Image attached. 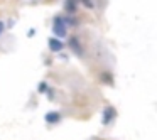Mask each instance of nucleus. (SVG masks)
<instances>
[{
    "instance_id": "9b49d317",
    "label": "nucleus",
    "mask_w": 157,
    "mask_h": 140,
    "mask_svg": "<svg viewBox=\"0 0 157 140\" xmlns=\"http://www.w3.org/2000/svg\"><path fill=\"white\" fill-rule=\"evenodd\" d=\"M27 34L31 36V37H32V36H36V29H29V32H27Z\"/></svg>"
},
{
    "instance_id": "f257e3e1",
    "label": "nucleus",
    "mask_w": 157,
    "mask_h": 140,
    "mask_svg": "<svg viewBox=\"0 0 157 140\" xmlns=\"http://www.w3.org/2000/svg\"><path fill=\"white\" fill-rule=\"evenodd\" d=\"M52 32H54L56 39H59V41H61L63 37H66V34H68V25L64 24V19H63L61 15H56V17H54Z\"/></svg>"
},
{
    "instance_id": "423d86ee",
    "label": "nucleus",
    "mask_w": 157,
    "mask_h": 140,
    "mask_svg": "<svg viewBox=\"0 0 157 140\" xmlns=\"http://www.w3.org/2000/svg\"><path fill=\"white\" fill-rule=\"evenodd\" d=\"M64 10L68 12V14H75V12L78 10V0H66Z\"/></svg>"
},
{
    "instance_id": "39448f33",
    "label": "nucleus",
    "mask_w": 157,
    "mask_h": 140,
    "mask_svg": "<svg viewBox=\"0 0 157 140\" xmlns=\"http://www.w3.org/2000/svg\"><path fill=\"white\" fill-rule=\"evenodd\" d=\"M44 120H46V123H51V125L59 123L61 122V113L59 112H49V113L44 115Z\"/></svg>"
},
{
    "instance_id": "7ed1b4c3",
    "label": "nucleus",
    "mask_w": 157,
    "mask_h": 140,
    "mask_svg": "<svg viewBox=\"0 0 157 140\" xmlns=\"http://www.w3.org/2000/svg\"><path fill=\"white\" fill-rule=\"evenodd\" d=\"M115 116H117L115 108H113V106H106V108L103 110V118H101L103 125H110V123L113 122V118H115Z\"/></svg>"
},
{
    "instance_id": "f03ea898",
    "label": "nucleus",
    "mask_w": 157,
    "mask_h": 140,
    "mask_svg": "<svg viewBox=\"0 0 157 140\" xmlns=\"http://www.w3.org/2000/svg\"><path fill=\"white\" fill-rule=\"evenodd\" d=\"M69 47L73 49V52H75L76 56H79L81 58L85 52H83V46H81V42H79V39L76 37V36H73V37H69Z\"/></svg>"
},
{
    "instance_id": "6e6552de",
    "label": "nucleus",
    "mask_w": 157,
    "mask_h": 140,
    "mask_svg": "<svg viewBox=\"0 0 157 140\" xmlns=\"http://www.w3.org/2000/svg\"><path fill=\"white\" fill-rule=\"evenodd\" d=\"M48 89H49V86H48V83H46V81L39 83V88H37L39 93H48Z\"/></svg>"
},
{
    "instance_id": "0eeeda50",
    "label": "nucleus",
    "mask_w": 157,
    "mask_h": 140,
    "mask_svg": "<svg viewBox=\"0 0 157 140\" xmlns=\"http://www.w3.org/2000/svg\"><path fill=\"white\" fill-rule=\"evenodd\" d=\"M101 81L103 83H108V85H113V79L110 73H101Z\"/></svg>"
},
{
    "instance_id": "9d476101",
    "label": "nucleus",
    "mask_w": 157,
    "mask_h": 140,
    "mask_svg": "<svg viewBox=\"0 0 157 140\" xmlns=\"http://www.w3.org/2000/svg\"><path fill=\"white\" fill-rule=\"evenodd\" d=\"M4 31H5V22H4V21H0V36L4 34Z\"/></svg>"
},
{
    "instance_id": "1a4fd4ad",
    "label": "nucleus",
    "mask_w": 157,
    "mask_h": 140,
    "mask_svg": "<svg viewBox=\"0 0 157 140\" xmlns=\"http://www.w3.org/2000/svg\"><path fill=\"white\" fill-rule=\"evenodd\" d=\"M78 2H83V4H85L86 7H90V9L95 7V2H93V0H78Z\"/></svg>"
},
{
    "instance_id": "20e7f679",
    "label": "nucleus",
    "mask_w": 157,
    "mask_h": 140,
    "mask_svg": "<svg viewBox=\"0 0 157 140\" xmlns=\"http://www.w3.org/2000/svg\"><path fill=\"white\" fill-rule=\"evenodd\" d=\"M48 46H49V51H51V52H61L63 49H64V42L59 41V39H56V37L49 39Z\"/></svg>"
}]
</instances>
